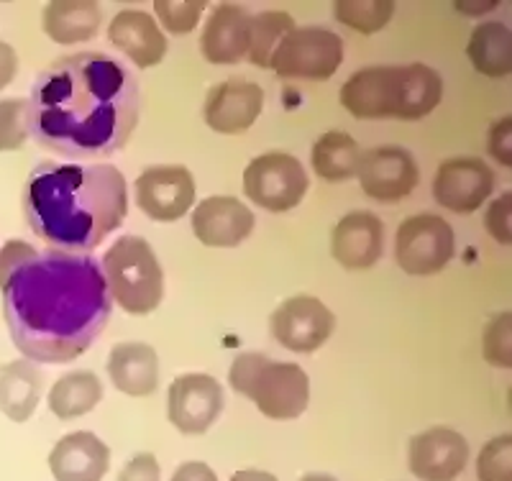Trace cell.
<instances>
[{"instance_id":"6da1fadb","label":"cell","mask_w":512,"mask_h":481,"mask_svg":"<svg viewBox=\"0 0 512 481\" xmlns=\"http://www.w3.org/2000/svg\"><path fill=\"white\" fill-rule=\"evenodd\" d=\"M29 136L64 159H108L126 146L141 111L134 72L103 52L59 57L36 77Z\"/></svg>"},{"instance_id":"7a4b0ae2","label":"cell","mask_w":512,"mask_h":481,"mask_svg":"<svg viewBox=\"0 0 512 481\" xmlns=\"http://www.w3.org/2000/svg\"><path fill=\"white\" fill-rule=\"evenodd\" d=\"M113 313L100 261L47 249L3 284V315L21 354L39 364H70L103 333Z\"/></svg>"},{"instance_id":"3957f363","label":"cell","mask_w":512,"mask_h":481,"mask_svg":"<svg viewBox=\"0 0 512 481\" xmlns=\"http://www.w3.org/2000/svg\"><path fill=\"white\" fill-rule=\"evenodd\" d=\"M128 185L113 164L41 162L24 187L31 231L64 254H90L123 226Z\"/></svg>"},{"instance_id":"277c9868","label":"cell","mask_w":512,"mask_h":481,"mask_svg":"<svg viewBox=\"0 0 512 481\" xmlns=\"http://www.w3.org/2000/svg\"><path fill=\"white\" fill-rule=\"evenodd\" d=\"M228 384L269 420H297L308 410L310 379L292 361H272L264 354H241L231 364Z\"/></svg>"},{"instance_id":"5b68a950","label":"cell","mask_w":512,"mask_h":481,"mask_svg":"<svg viewBox=\"0 0 512 481\" xmlns=\"http://www.w3.org/2000/svg\"><path fill=\"white\" fill-rule=\"evenodd\" d=\"M108 295L128 315H149L162 305L164 274L157 254L141 236H121L100 261Z\"/></svg>"},{"instance_id":"8992f818","label":"cell","mask_w":512,"mask_h":481,"mask_svg":"<svg viewBox=\"0 0 512 481\" xmlns=\"http://www.w3.org/2000/svg\"><path fill=\"white\" fill-rule=\"evenodd\" d=\"M344 64V39L328 29L305 26L282 39L269 70L285 80L326 82Z\"/></svg>"},{"instance_id":"52a82bcc","label":"cell","mask_w":512,"mask_h":481,"mask_svg":"<svg viewBox=\"0 0 512 481\" xmlns=\"http://www.w3.org/2000/svg\"><path fill=\"white\" fill-rule=\"evenodd\" d=\"M456 254L454 228L441 215L420 213L402 221L395 236L397 267L410 277L443 272Z\"/></svg>"},{"instance_id":"ba28073f","label":"cell","mask_w":512,"mask_h":481,"mask_svg":"<svg viewBox=\"0 0 512 481\" xmlns=\"http://www.w3.org/2000/svg\"><path fill=\"white\" fill-rule=\"evenodd\" d=\"M308 172L292 154L267 151L251 159L244 169V195L269 213H287L303 203L308 192Z\"/></svg>"},{"instance_id":"9c48e42d","label":"cell","mask_w":512,"mask_h":481,"mask_svg":"<svg viewBox=\"0 0 512 481\" xmlns=\"http://www.w3.org/2000/svg\"><path fill=\"white\" fill-rule=\"evenodd\" d=\"M336 328V315L313 295L287 297L269 315V333L292 354H315Z\"/></svg>"},{"instance_id":"30bf717a","label":"cell","mask_w":512,"mask_h":481,"mask_svg":"<svg viewBox=\"0 0 512 481\" xmlns=\"http://www.w3.org/2000/svg\"><path fill=\"white\" fill-rule=\"evenodd\" d=\"M405 93V67H367L359 70L341 87V105L359 121L397 118Z\"/></svg>"},{"instance_id":"8fae6325","label":"cell","mask_w":512,"mask_h":481,"mask_svg":"<svg viewBox=\"0 0 512 481\" xmlns=\"http://www.w3.org/2000/svg\"><path fill=\"white\" fill-rule=\"evenodd\" d=\"M226 397L210 374H182L169 384L167 418L182 435H203L221 418Z\"/></svg>"},{"instance_id":"7c38bea8","label":"cell","mask_w":512,"mask_h":481,"mask_svg":"<svg viewBox=\"0 0 512 481\" xmlns=\"http://www.w3.org/2000/svg\"><path fill=\"white\" fill-rule=\"evenodd\" d=\"M195 180L192 172L180 164L149 167L136 180V203L152 221L175 223L185 218L195 205Z\"/></svg>"},{"instance_id":"4fadbf2b","label":"cell","mask_w":512,"mask_h":481,"mask_svg":"<svg viewBox=\"0 0 512 481\" xmlns=\"http://www.w3.org/2000/svg\"><path fill=\"white\" fill-rule=\"evenodd\" d=\"M495 190V172L477 157H454L438 164L433 198L451 213L469 215L482 208Z\"/></svg>"},{"instance_id":"5bb4252c","label":"cell","mask_w":512,"mask_h":481,"mask_svg":"<svg viewBox=\"0 0 512 481\" xmlns=\"http://www.w3.org/2000/svg\"><path fill=\"white\" fill-rule=\"evenodd\" d=\"M359 182L364 195L377 203H397L418 187L420 169L415 157L402 146H379L361 154Z\"/></svg>"},{"instance_id":"9a60e30c","label":"cell","mask_w":512,"mask_h":481,"mask_svg":"<svg viewBox=\"0 0 512 481\" xmlns=\"http://www.w3.org/2000/svg\"><path fill=\"white\" fill-rule=\"evenodd\" d=\"M264 111V90L251 80H226L208 90L203 118L210 131L239 136L249 131Z\"/></svg>"},{"instance_id":"2e32d148","label":"cell","mask_w":512,"mask_h":481,"mask_svg":"<svg viewBox=\"0 0 512 481\" xmlns=\"http://www.w3.org/2000/svg\"><path fill=\"white\" fill-rule=\"evenodd\" d=\"M469 464V443L451 428H428L408 443V466L420 481H454Z\"/></svg>"},{"instance_id":"e0dca14e","label":"cell","mask_w":512,"mask_h":481,"mask_svg":"<svg viewBox=\"0 0 512 481\" xmlns=\"http://www.w3.org/2000/svg\"><path fill=\"white\" fill-rule=\"evenodd\" d=\"M254 213L231 195H213L192 213V233L210 249H236L254 231Z\"/></svg>"},{"instance_id":"ac0fdd59","label":"cell","mask_w":512,"mask_h":481,"mask_svg":"<svg viewBox=\"0 0 512 481\" xmlns=\"http://www.w3.org/2000/svg\"><path fill=\"white\" fill-rule=\"evenodd\" d=\"M384 223L369 210L344 215L331 231V256L349 272L372 269L382 256Z\"/></svg>"},{"instance_id":"d6986e66","label":"cell","mask_w":512,"mask_h":481,"mask_svg":"<svg viewBox=\"0 0 512 481\" xmlns=\"http://www.w3.org/2000/svg\"><path fill=\"white\" fill-rule=\"evenodd\" d=\"M49 469L57 481H103L111 469V448L95 433H77L59 438L49 453Z\"/></svg>"},{"instance_id":"ffe728a7","label":"cell","mask_w":512,"mask_h":481,"mask_svg":"<svg viewBox=\"0 0 512 481\" xmlns=\"http://www.w3.org/2000/svg\"><path fill=\"white\" fill-rule=\"evenodd\" d=\"M108 41L139 70H152L167 57V36L162 34L157 21L149 13L134 8L113 16L108 26Z\"/></svg>"},{"instance_id":"44dd1931","label":"cell","mask_w":512,"mask_h":481,"mask_svg":"<svg viewBox=\"0 0 512 481\" xmlns=\"http://www.w3.org/2000/svg\"><path fill=\"white\" fill-rule=\"evenodd\" d=\"M251 16L236 3H221L205 24L200 52L210 64H239L249 52Z\"/></svg>"},{"instance_id":"7402d4cb","label":"cell","mask_w":512,"mask_h":481,"mask_svg":"<svg viewBox=\"0 0 512 481\" xmlns=\"http://www.w3.org/2000/svg\"><path fill=\"white\" fill-rule=\"evenodd\" d=\"M108 377L128 397H149L159 387V356L149 343H116L108 354Z\"/></svg>"},{"instance_id":"603a6c76","label":"cell","mask_w":512,"mask_h":481,"mask_svg":"<svg viewBox=\"0 0 512 481\" xmlns=\"http://www.w3.org/2000/svg\"><path fill=\"white\" fill-rule=\"evenodd\" d=\"M103 24V11L95 0H52L44 6L41 26L57 44L90 41Z\"/></svg>"},{"instance_id":"cb8c5ba5","label":"cell","mask_w":512,"mask_h":481,"mask_svg":"<svg viewBox=\"0 0 512 481\" xmlns=\"http://www.w3.org/2000/svg\"><path fill=\"white\" fill-rule=\"evenodd\" d=\"M44 392V374L34 361L18 359L0 369V410L13 423H26Z\"/></svg>"},{"instance_id":"d4e9b609","label":"cell","mask_w":512,"mask_h":481,"mask_svg":"<svg viewBox=\"0 0 512 481\" xmlns=\"http://www.w3.org/2000/svg\"><path fill=\"white\" fill-rule=\"evenodd\" d=\"M466 57L472 59L474 70L489 80H502L512 72V36L500 21H484L472 31L466 44Z\"/></svg>"},{"instance_id":"484cf974","label":"cell","mask_w":512,"mask_h":481,"mask_svg":"<svg viewBox=\"0 0 512 481\" xmlns=\"http://www.w3.org/2000/svg\"><path fill=\"white\" fill-rule=\"evenodd\" d=\"M310 162L320 180L346 182L359 172V144L346 131H328L310 149Z\"/></svg>"},{"instance_id":"4316f807","label":"cell","mask_w":512,"mask_h":481,"mask_svg":"<svg viewBox=\"0 0 512 481\" xmlns=\"http://www.w3.org/2000/svg\"><path fill=\"white\" fill-rule=\"evenodd\" d=\"M103 400V382L93 371H70L54 382L49 392V410L59 420H75L88 415Z\"/></svg>"},{"instance_id":"83f0119b","label":"cell","mask_w":512,"mask_h":481,"mask_svg":"<svg viewBox=\"0 0 512 481\" xmlns=\"http://www.w3.org/2000/svg\"><path fill=\"white\" fill-rule=\"evenodd\" d=\"M443 98V80L428 64L405 67V93H402L400 121H420L438 108Z\"/></svg>"},{"instance_id":"f1b7e54d","label":"cell","mask_w":512,"mask_h":481,"mask_svg":"<svg viewBox=\"0 0 512 481\" xmlns=\"http://www.w3.org/2000/svg\"><path fill=\"white\" fill-rule=\"evenodd\" d=\"M295 26V18L285 11H267L259 13V16H251L249 24V59L254 67L259 70H269V62H272L274 52L282 44L287 34H292Z\"/></svg>"},{"instance_id":"f546056e","label":"cell","mask_w":512,"mask_h":481,"mask_svg":"<svg viewBox=\"0 0 512 481\" xmlns=\"http://www.w3.org/2000/svg\"><path fill=\"white\" fill-rule=\"evenodd\" d=\"M333 16L338 24L369 36L390 24L395 16V3L392 0H338L333 3Z\"/></svg>"},{"instance_id":"4dcf8cb0","label":"cell","mask_w":512,"mask_h":481,"mask_svg":"<svg viewBox=\"0 0 512 481\" xmlns=\"http://www.w3.org/2000/svg\"><path fill=\"white\" fill-rule=\"evenodd\" d=\"M29 141V103L26 98L0 100V151L24 149Z\"/></svg>"},{"instance_id":"1f68e13d","label":"cell","mask_w":512,"mask_h":481,"mask_svg":"<svg viewBox=\"0 0 512 481\" xmlns=\"http://www.w3.org/2000/svg\"><path fill=\"white\" fill-rule=\"evenodd\" d=\"M203 0H157L154 13L169 34H190L203 18Z\"/></svg>"},{"instance_id":"d6a6232c","label":"cell","mask_w":512,"mask_h":481,"mask_svg":"<svg viewBox=\"0 0 512 481\" xmlns=\"http://www.w3.org/2000/svg\"><path fill=\"white\" fill-rule=\"evenodd\" d=\"M479 481H512V435H497L477 458Z\"/></svg>"},{"instance_id":"836d02e7","label":"cell","mask_w":512,"mask_h":481,"mask_svg":"<svg viewBox=\"0 0 512 481\" xmlns=\"http://www.w3.org/2000/svg\"><path fill=\"white\" fill-rule=\"evenodd\" d=\"M484 359L497 369H510L512 366V315L500 313L484 331Z\"/></svg>"},{"instance_id":"e575fe53","label":"cell","mask_w":512,"mask_h":481,"mask_svg":"<svg viewBox=\"0 0 512 481\" xmlns=\"http://www.w3.org/2000/svg\"><path fill=\"white\" fill-rule=\"evenodd\" d=\"M512 195L505 192L502 198H497L495 203H489L487 213H484V228L497 244L510 246L512 244Z\"/></svg>"},{"instance_id":"d590c367","label":"cell","mask_w":512,"mask_h":481,"mask_svg":"<svg viewBox=\"0 0 512 481\" xmlns=\"http://www.w3.org/2000/svg\"><path fill=\"white\" fill-rule=\"evenodd\" d=\"M36 254H39V251L31 244H26V241H21V238L6 241V246L0 249V290H3V284L8 282V277H11L24 261L34 259Z\"/></svg>"},{"instance_id":"8d00e7d4","label":"cell","mask_w":512,"mask_h":481,"mask_svg":"<svg viewBox=\"0 0 512 481\" xmlns=\"http://www.w3.org/2000/svg\"><path fill=\"white\" fill-rule=\"evenodd\" d=\"M162 469L154 453H139V456L128 458L126 466L118 474V481H159Z\"/></svg>"},{"instance_id":"74e56055","label":"cell","mask_w":512,"mask_h":481,"mask_svg":"<svg viewBox=\"0 0 512 481\" xmlns=\"http://www.w3.org/2000/svg\"><path fill=\"white\" fill-rule=\"evenodd\" d=\"M510 134H512V118L505 116L500 121L492 123L489 128V154L502 164V167H512V151H510Z\"/></svg>"},{"instance_id":"f35d334b","label":"cell","mask_w":512,"mask_h":481,"mask_svg":"<svg viewBox=\"0 0 512 481\" xmlns=\"http://www.w3.org/2000/svg\"><path fill=\"white\" fill-rule=\"evenodd\" d=\"M172 481H218V476L203 461H185L182 466H177Z\"/></svg>"},{"instance_id":"ab89813d","label":"cell","mask_w":512,"mask_h":481,"mask_svg":"<svg viewBox=\"0 0 512 481\" xmlns=\"http://www.w3.org/2000/svg\"><path fill=\"white\" fill-rule=\"evenodd\" d=\"M18 72V54L11 44L0 41V90H6Z\"/></svg>"},{"instance_id":"60d3db41","label":"cell","mask_w":512,"mask_h":481,"mask_svg":"<svg viewBox=\"0 0 512 481\" xmlns=\"http://www.w3.org/2000/svg\"><path fill=\"white\" fill-rule=\"evenodd\" d=\"M497 6H500V0H477V3H472V0H459V3H454L456 11L466 13V16L472 18H479L484 16V13L495 11Z\"/></svg>"},{"instance_id":"b9f144b4","label":"cell","mask_w":512,"mask_h":481,"mask_svg":"<svg viewBox=\"0 0 512 481\" xmlns=\"http://www.w3.org/2000/svg\"><path fill=\"white\" fill-rule=\"evenodd\" d=\"M231 481H280L274 474L269 471H259V469H244V471H236L231 476Z\"/></svg>"},{"instance_id":"7bdbcfd3","label":"cell","mask_w":512,"mask_h":481,"mask_svg":"<svg viewBox=\"0 0 512 481\" xmlns=\"http://www.w3.org/2000/svg\"><path fill=\"white\" fill-rule=\"evenodd\" d=\"M300 481H338V479L331 474H305Z\"/></svg>"}]
</instances>
